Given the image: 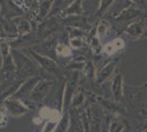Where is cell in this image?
I'll return each instance as SVG.
<instances>
[{
    "instance_id": "4",
    "label": "cell",
    "mask_w": 147,
    "mask_h": 132,
    "mask_svg": "<svg viewBox=\"0 0 147 132\" xmlns=\"http://www.w3.org/2000/svg\"><path fill=\"white\" fill-rule=\"evenodd\" d=\"M7 122V117H6V112L2 108H0V128H3L6 126Z\"/></svg>"
},
{
    "instance_id": "3",
    "label": "cell",
    "mask_w": 147,
    "mask_h": 132,
    "mask_svg": "<svg viewBox=\"0 0 147 132\" xmlns=\"http://www.w3.org/2000/svg\"><path fill=\"white\" fill-rule=\"evenodd\" d=\"M123 46H124V43H123L122 40H121V39H115L114 41L108 43L104 46V51H105L108 54H113V53L117 52V50H121Z\"/></svg>"
},
{
    "instance_id": "1",
    "label": "cell",
    "mask_w": 147,
    "mask_h": 132,
    "mask_svg": "<svg viewBox=\"0 0 147 132\" xmlns=\"http://www.w3.org/2000/svg\"><path fill=\"white\" fill-rule=\"evenodd\" d=\"M5 107H6L7 111L14 117H20L29 111V108L26 107L22 101L17 98H13V97L5 100Z\"/></svg>"
},
{
    "instance_id": "2",
    "label": "cell",
    "mask_w": 147,
    "mask_h": 132,
    "mask_svg": "<svg viewBox=\"0 0 147 132\" xmlns=\"http://www.w3.org/2000/svg\"><path fill=\"white\" fill-rule=\"evenodd\" d=\"M49 86H51V84L47 82H41L36 84V86L33 88V90L31 91V99L34 101H42L45 98V96L47 95L49 90Z\"/></svg>"
}]
</instances>
